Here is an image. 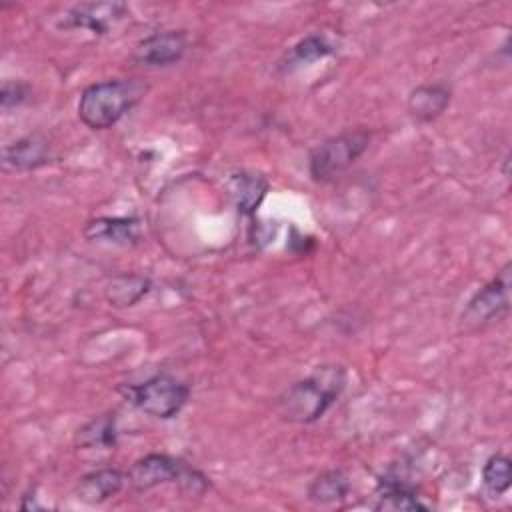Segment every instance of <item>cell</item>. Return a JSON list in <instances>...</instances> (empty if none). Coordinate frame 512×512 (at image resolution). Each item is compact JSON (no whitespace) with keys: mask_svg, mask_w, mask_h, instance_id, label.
Instances as JSON below:
<instances>
[{"mask_svg":"<svg viewBox=\"0 0 512 512\" xmlns=\"http://www.w3.org/2000/svg\"><path fill=\"white\" fill-rule=\"evenodd\" d=\"M146 84L136 78H114L90 84L78 100V116L92 130L114 126L146 94Z\"/></svg>","mask_w":512,"mask_h":512,"instance_id":"obj_2","label":"cell"},{"mask_svg":"<svg viewBox=\"0 0 512 512\" xmlns=\"http://www.w3.org/2000/svg\"><path fill=\"white\" fill-rule=\"evenodd\" d=\"M128 6L124 2H82L72 6L64 20V28H84L92 34H106L108 28L126 16Z\"/></svg>","mask_w":512,"mask_h":512,"instance_id":"obj_8","label":"cell"},{"mask_svg":"<svg viewBox=\"0 0 512 512\" xmlns=\"http://www.w3.org/2000/svg\"><path fill=\"white\" fill-rule=\"evenodd\" d=\"M186 44L188 40L182 30L154 32L134 46L132 58L142 66H170L184 56Z\"/></svg>","mask_w":512,"mask_h":512,"instance_id":"obj_6","label":"cell"},{"mask_svg":"<svg viewBox=\"0 0 512 512\" xmlns=\"http://www.w3.org/2000/svg\"><path fill=\"white\" fill-rule=\"evenodd\" d=\"M126 478L128 476H124L116 468H100V470L88 472L80 478L76 486V496L86 504L106 502L108 498L116 496L122 490Z\"/></svg>","mask_w":512,"mask_h":512,"instance_id":"obj_11","label":"cell"},{"mask_svg":"<svg viewBox=\"0 0 512 512\" xmlns=\"http://www.w3.org/2000/svg\"><path fill=\"white\" fill-rule=\"evenodd\" d=\"M84 236L88 240L134 244L140 236V222L136 218H96L86 224Z\"/></svg>","mask_w":512,"mask_h":512,"instance_id":"obj_14","label":"cell"},{"mask_svg":"<svg viewBox=\"0 0 512 512\" xmlns=\"http://www.w3.org/2000/svg\"><path fill=\"white\" fill-rule=\"evenodd\" d=\"M26 96H28V86L26 84H20V82H4L2 84V94H0L2 108L16 106V104L24 102Z\"/></svg>","mask_w":512,"mask_h":512,"instance_id":"obj_20","label":"cell"},{"mask_svg":"<svg viewBox=\"0 0 512 512\" xmlns=\"http://www.w3.org/2000/svg\"><path fill=\"white\" fill-rule=\"evenodd\" d=\"M368 144L370 132L366 130H346L338 136L322 140L308 156V172L312 180L326 182L342 174L366 152Z\"/></svg>","mask_w":512,"mask_h":512,"instance_id":"obj_4","label":"cell"},{"mask_svg":"<svg viewBox=\"0 0 512 512\" xmlns=\"http://www.w3.org/2000/svg\"><path fill=\"white\" fill-rule=\"evenodd\" d=\"M186 464L168 454H148L136 460L128 472V482L134 490L146 492L166 482H178Z\"/></svg>","mask_w":512,"mask_h":512,"instance_id":"obj_7","label":"cell"},{"mask_svg":"<svg viewBox=\"0 0 512 512\" xmlns=\"http://www.w3.org/2000/svg\"><path fill=\"white\" fill-rule=\"evenodd\" d=\"M230 196L242 214H252L268 192V182L264 176L254 172H236L228 180Z\"/></svg>","mask_w":512,"mask_h":512,"instance_id":"obj_13","label":"cell"},{"mask_svg":"<svg viewBox=\"0 0 512 512\" xmlns=\"http://www.w3.org/2000/svg\"><path fill=\"white\" fill-rule=\"evenodd\" d=\"M372 508L374 510H392V512H404V510H426L428 506L420 502L414 488L404 484L396 478H384L378 484V490L374 494Z\"/></svg>","mask_w":512,"mask_h":512,"instance_id":"obj_12","label":"cell"},{"mask_svg":"<svg viewBox=\"0 0 512 512\" xmlns=\"http://www.w3.org/2000/svg\"><path fill=\"white\" fill-rule=\"evenodd\" d=\"M510 480H512V464L510 458L504 454H494L486 460L484 468H482V482L484 488L496 498L500 494H504L510 488Z\"/></svg>","mask_w":512,"mask_h":512,"instance_id":"obj_19","label":"cell"},{"mask_svg":"<svg viewBox=\"0 0 512 512\" xmlns=\"http://www.w3.org/2000/svg\"><path fill=\"white\" fill-rule=\"evenodd\" d=\"M150 278L142 274H118L106 286V300L116 308H128L150 292Z\"/></svg>","mask_w":512,"mask_h":512,"instance_id":"obj_15","label":"cell"},{"mask_svg":"<svg viewBox=\"0 0 512 512\" xmlns=\"http://www.w3.org/2000/svg\"><path fill=\"white\" fill-rule=\"evenodd\" d=\"M510 310V262L484 284L462 310V326L466 330H478L492 322L502 320Z\"/></svg>","mask_w":512,"mask_h":512,"instance_id":"obj_5","label":"cell"},{"mask_svg":"<svg viewBox=\"0 0 512 512\" xmlns=\"http://www.w3.org/2000/svg\"><path fill=\"white\" fill-rule=\"evenodd\" d=\"M350 490L348 476L342 470H326L318 474L308 486V498L318 504L342 500Z\"/></svg>","mask_w":512,"mask_h":512,"instance_id":"obj_16","label":"cell"},{"mask_svg":"<svg viewBox=\"0 0 512 512\" xmlns=\"http://www.w3.org/2000/svg\"><path fill=\"white\" fill-rule=\"evenodd\" d=\"M80 448H110L116 444V418L114 414H104L78 430L76 438Z\"/></svg>","mask_w":512,"mask_h":512,"instance_id":"obj_17","label":"cell"},{"mask_svg":"<svg viewBox=\"0 0 512 512\" xmlns=\"http://www.w3.org/2000/svg\"><path fill=\"white\" fill-rule=\"evenodd\" d=\"M450 98L452 92L446 84H422L410 92L406 108L416 122H432L448 108Z\"/></svg>","mask_w":512,"mask_h":512,"instance_id":"obj_9","label":"cell"},{"mask_svg":"<svg viewBox=\"0 0 512 512\" xmlns=\"http://www.w3.org/2000/svg\"><path fill=\"white\" fill-rule=\"evenodd\" d=\"M50 162V144L42 134H28L4 148V166L32 170Z\"/></svg>","mask_w":512,"mask_h":512,"instance_id":"obj_10","label":"cell"},{"mask_svg":"<svg viewBox=\"0 0 512 512\" xmlns=\"http://www.w3.org/2000/svg\"><path fill=\"white\" fill-rule=\"evenodd\" d=\"M346 374L342 366H318L310 376L290 384L276 402L278 414L296 424L316 422L338 400Z\"/></svg>","mask_w":512,"mask_h":512,"instance_id":"obj_1","label":"cell"},{"mask_svg":"<svg viewBox=\"0 0 512 512\" xmlns=\"http://www.w3.org/2000/svg\"><path fill=\"white\" fill-rule=\"evenodd\" d=\"M334 52V46L328 42L326 36H318V34H312V36H306L302 38L298 44H294L290 48V52L286 54V60L282 62V70H292L296 66H302L306 62H314L318 58H324L328 54Z\"/></svg>","mask_w":512,"mask_h":512,"instance_id":"obj_18","label":"cell"},{"mask_svg":"<svg viewBox=\"0 0 512 512\" xmlns=\"http://www.w3.org/2000/svg\"><path fill=\"white\" fill-rule=\"evenodd\" d=\"M118 392L138 410L160 420L176 416L190 396V388L168 374H156L140 384H122Z\"/></svg>","mask_w":512,"mask_h":512,"instance_id":"obj_3","label":"cell"}]
</instances>
